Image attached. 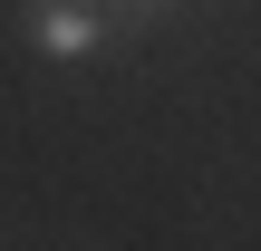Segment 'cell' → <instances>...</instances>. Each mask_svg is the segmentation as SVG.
<instances>
[{
	"mask_svg": "<svg viewBox=\"0 0 261 251\" xmlns=\"http://www.w3.org/2000/svg\"><path fill=\"white\" fill-rule=\"evenodd\" d=\"M19 29H29V48H39V58H87V48H107V39H116L97 0H29V19H19Z\"/></svg>",
	"mask_w": 261,
	"mask_h": 251,
	"instance_id": "obj_1",
	"label": "cell"
},
{
	"mask_svg": "<svg viewBox=\"0 0 261 251\" xmlns=\"http://www.w3.org/2000/svg\"><path fill=\"white\" fill-rule=\"evenodd\" d=\"M97 10H107V29H145V19H155L165 0H97Z\"/></svg>",
	"mask_w": 261,
	"mask_h": 251,
	"instance_id": "obj_2",
	"label": "cell"
}]
</instances>
